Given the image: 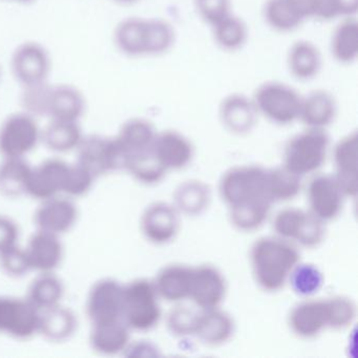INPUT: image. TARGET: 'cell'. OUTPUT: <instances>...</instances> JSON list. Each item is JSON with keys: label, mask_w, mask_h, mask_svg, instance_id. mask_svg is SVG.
<instances>
[{"label": "cell", "mask_w": 358, "mask_h": 358, "mask_svg": "<svg viewBox=\"0 0 358 358\" xmlns=\"http://www.w3.org/2000/svg\"><path fill=\"white\" fill-rule=\"evenodd\" d=\"M141 229L148 242L155 245L169 244L179 232V211L169 203H152L142 215Z\"/></svg>", "instance_id": "2e32d148"}, {"label": "cell", "mask_w": 358, "mask_h": 358, "mask_svg": "<svg viewBox=\"0 0 358 358\" xmlns=\"http://www.w3.org/2000/svg\"><path fill=\"white\" fill-rule=\"evenodd\" d=\"M64 285L59 278L51 272L43 273L31 284L28 301L41 311L57 306L64 296Z\"/></svg>", "instance_id": "f35d334b"}, {"label": "cell", "mask_w": 358, "mask_h": 358, "mask_svg": "<svg viewBox=\"0 0 358 358\" xmlns=\"http://www.w3.org/2000/svg\"><path fill=\"white\" fill-rule=\"evenodd\" d=\"M31 171L24 158H6L0 164V192L12 198L27 194Z\"/></svg>", "instance_id": "e575fe53"}, {"label": "cell", "mask_w": 358, "mask_h": 358, "mask_svg": "<svg viewBox=\"0 0 358 358\" xmlns=\"http://www.w3.org/2000/svg\"><path fill=\"white\" fill-rule=\"evenodd\" d=\"M1 77H3V70H1V66H0V80H1Z\"/></svg>", "instance_id": "816d5d0a"}, {"label": "cell", "mask_w": 358, "mask_h": 358, "mask_svg": "<svg viewBox=\"0 0 358 358\" xmlns=\"http://www.w3.org/2000/svg\"><path fill=\"white\" fill-rule=\"evenodd\" d=\"M329 145L330 138L324 129L308 127L285 146L284 166L301 177L314 173L326 161Z\"/></svg>", "instance_id": "5b68a950"}, {"label": "cell", "mask_w": 358, "mask_h": 358, "mask_svg": "<svg viewBox=\"0 0 358 358\" xmlns=\"http://www.w3.org/2000/svg\"><path fill=\"white\" fill-rule=\"evenodd\" d=\"M331 53L341 64H352L358 57V22L355 17L343 18L331 38Z\"/></svg>", "instance_id": "836d02e7"}, {"label": "cell", "mask_w": 358, "mask_h": 358, "mask_svg": "<svg viewBox=\"0 0 358 358\" xmlns=\"http://www.w3.org/2000/svg\"><path fill=\"white\" fill-rule=\"evenodd\" d=\"M273 228L278 238L307 248L318 246L326 234L324 222L311 211L299 208L280 210L274 217Z\"/></svg>", "instance_id": "30bf717a"}, {"label": "cell", "mask_w": 358, "mask_h": 358, "mask_svg": "<svg viewBox=\"0 0 358 358\" xmlns=\"http://www.w3.org/2000/svg\"><path fill=\"white\" fill-rule=\"evenodd\" d=\"M219 114L225 129L234 135H245L252 131L259 115L253 99L243 94H231L224 98Z\"/></svg>", "instance_id": "ffe728a7"}, {"label": "cell", "mask_w": 358, "mask_h": 358, "mask_svg": "<svg viewBox=\"0 0 358 358\" xmlns=\"http://www.w3.org/2000/svg\"><path fill=\"white\" fill-rule=\"evenodd\" d=\"M70 165L58 159H50L32 169L27 194L38 200L54 198L64 192Z\"/></svg>", "instance_id": "ac0fdd59"}, {"label": "cell", "mask_w": 358, "mask_h": 358, "mask_svg": "<svg viewBox=\"0 0 358 358\" xmlns=\"http://www.w3.org/2000/svg\"><path fill=\"white\" fill-rule=\"evenodd\" d=\"M77 150V164L85 167L95 178L110 171L125 169L127 155L123 152L116 137L87 136L83 138Z\"/></svg>", "instance_id": "ba28073f"}, {"label": "cell", "mask_w": 358, "mask_h": 358, "mask_svg": "<svg viewBox=\"0 0 358 358\" xmlns=\"http://www.w3.org/2000/svg\"><path fill=\"white\" fill-rule=\"evenodd\" d=\"M76 328L77 320L70 309L57 305L41 311L39 332L50 341H66L74 334Z\"/></svg>", "instance_id": "d6a6232c"}, {"label": "cell", "mask_w": 358, "mask_h": 358, "mask_svg": "<svg viewBox=\"0 0 358 358\" xmlns=\"http://www.w3.org/2000/svg\"><path fill=\"white\" fill-rule=\"evenodd\" d=\"M287 64L289 72L297 80H312L322 70V54L311 41H297L289 49Z\"/></svg>", "instance_id": "83f0119b"}, {"label": "cell", "mask_w": 358, "mask_h": 358, "mask_svg": "<svg viewBox=\"0 0 358 358\" xmlns=\"http://www.w3.org/2000/svg\"><path fill=\"white\" fill-rule=\"evenodd\" d=\"M152 150L167 171L184 169L194 156V145L190 140L173 129L157 133Z\"/></svg>", "instance_id": "d6986e66"}, {"label": "cell", "mask_w": 358, "mask_h": 358, "mask_svg": "<svg viewBox=\"0 0 358 358\" xmlns=\"http://www.w3.org/2000/svg\"><path fill=\"white\" fill-rule=\"evenodd\" d=\"M268 196L272 203L290 201L299 196L301 177L285 166L267 169L266 175Z\"/></svg>", "instance_id": "d590c367"}, {"label": "cell", "mask_w": 358, "mask_h": 358, "mask_svg": "<svg viewBox=\"0 0 358 358\" xmlns=\"http://www.w3.org/2000/svg\"><path fill=\"white\" fill-rule=\"evenodd\" d=\"M95 177L81 165L76 164L69 169L64 192L71 196H80L87 194L93 185Z\"/></svg>", "instance_id": "bcb514c9"}, {"label": "cell", "mask_w": 358, "mask_h": 358, "mask_svg": "<svg viewBox=\"0 0 358 358\" xmlns=\"http://www.w3.org/2000/svg\"><path fill=\"white\" fill-rule=\"evenodd\" d=\"M213 35L215 43L228 52L240 50L248 38V29L242 18L230 13L213 24Z\"/></svg>", "instance_id": "8d00e7d4"}, {"label": "cell", "mask_w": 358, "mask_h": 358, "mask_svg": "<svg viewBox=\"0 0 358 358\" xmlns=\"http://www.w3.org/2000/svg\"><path fill=\"white\" fill-rule=\"evenodd\" d=\"M288 280L292 290L303 297L315 294L324 284L322 271L312 264H297Z\"/></svg>", "instance_id": "ab89813d"}, {"label": "cell", "mask_w": 358, "mask_h": 358, "mask_svg": "<svg viewBox=\"0 0 358 358\" xmlns=\"http://www.w3.org/2000/svg\"><path fill=\"white\" fill-rule=\"evenodd\" d=\"M253 102L259 114L278 125L299 120L301 96L296 90L280 81H267L257 87Z\"/></svg>", "instance_id": "8992f818"}, {"label": "cell", "mask_w": 358, "mask_h": 358, "mask_svg": "<svg viewBox=\"0 0 358 358\" xmlns=\"http://www.w3.org/2000/svg\"><path fill=\"white\" fill-rule=\"evenodd\" d=\"M199 313L200 312L192 308L178 306L167 314L166 324L169 332L178 337L194 335Z\"/></svg>", "instance_id": "b9f144b4"}, {"label": "cell", "mask_w": 358, "mask_h": 358, "mask_svg": "<svg viewBox=\"0 0 358 358\" xmlns=\"http://www.w3.org/2000/svg\"><path fill=\"white\" fill-rule=\"evenodd\" d=\"M289 326L296 336L309 339L329 328L327 299L306 301L297 303L289 315Z\"/></svg>", "instance_id": "44dd1931"}, {"label": "cell", "mask_w": 358, "mask_h": 358, "mask_svg": "<svg viewBox=\"0 0 358 358\" xmlns=\"http://www.w3.org/2000/svg\"><path fill=\"white\" fill-rule=\"evenodd\" d=\"M162 315L154 282L139 278L124 286L122 320L129 329L150 331Z\"/></svg>", "instance_id": "277c9868"}, {"label": "cell", "mask_w": 358, "mask_h": 358, "mask_svg": "<svg viewBox=\"0 0 358 358\" xmlns=\"http://www.w3.org/2000/svg\"><path fill=\"white\" fill-rule=\"evenodd\" d=\"M227 284L217 268L201 265L192 268L189 299L201 310L219 308L225 299Z\"/></svg>", "instance_id": "e0dca14e"}, {"label": "cell", "mask_w": 358, "mask_h": 358, "mask_svg": "<svg viewBox=\"0 0 358 358\" xmlns=\"http://www.w3.org/2000/svg\"><path fill=\"white\" fill-rule=\"evenodd\" d=\"M83 135L78 121L50 120L41 131V140L49 150L66 152L78 148Z\"/></svg>", "instance_id": "1f68e13d"}, {"label": "cell", "mask_w": 358, "mask_h": 358, "mask_svg": "<svg viewBox=\"0 0 358 358\" xmlns=\"http://www.w3.org/2000/svg\"><path fill=\"white\" fill-rule=\"evenodd\" d=\"M296 247L280 238H262L250 252L253 275L257 285L267 292L284 288L293 268L299 262Z\"/></svg>", "instance_id": "3957f363"}, {"label": "cell", "mask_w": 358, "mask_h": 358, "mask_svg": "<svg viewBox=\"0 0 358 358\" xmlns=\"http://www.w3.org/2000/svg\"><path fill=\"white\" fill-rule=\"evenodd\" d=\"M173 206L179 213L189 217L202 215L210 204V188L199 180L185 181L178 186L173 194Z\"/></svg>", "instance_id": "4dcf8cb0"}, {"label": "cell", "mask_w": 358, "mask_h": 358, "mask_svg": "<svg viewBox=\"0 0 358 358\" xmlns=\"http://www.w3.org/2000/svg\"><path fill=\"white\" fill-rule=\"evenodd\" d=\"M87 110V98L79 87L69 83H48L43 117L50 120L80 121Z\"/></svg>", "instance_id": "7c38bea8"}, {"label": "cell", "mask_w": 358, "mask_h": 358, "mask_svg": "<svg viewBox=\"0 0 358 358\" xmlns=\"http://www.w3.org/2000/svg\"><path fill=\"white\" fill-rule=\"evenodd\" d=\"M264 18L276 32L296 30L314 15V0H266Z\"/></svg>", "instance_id": "9a60e30c"}, {"label": "cell", "mask_w": 358, "mask_h": 358, "mask_svg": "<svg viewBox=\"0 0 358 358\" xmlns=\"http://www.w3.org/2000/svg\"><path fill=\"white\" fill-rule=\"evenodd\" d=\"M307 196L310 211L322 222L338 217L345 196L334 176L330 175L314 177L308 185Z\"/></svg>", "instance_id": "5bb4252c"}, {"label": "cell", "mask_w": 358, "mask_h": 358, "mask_svg": "<svg viewBox=\"0 0 358 358\" xmlns=\"http://www.w3.org/2000/svg\"><path fill=\"white\" fill-rule=\"evenodd\" d=\"M31 269L43 273L54 271L62 263L64 248L57 234L38 230L26 249Z\"/></svg>", "instance_id": "cb8c5ba5"}, {"label": "cell", "mask_w": 358, "mask_h": 358, "mask_svg": "<svg viewBox=\"0 0 358 358\" xmlns=\"http://www.w3.org/2000/svg\"><path fill=\"white\" fill-rule=\"evenodd\" d=\"M125 351L127 356H137V357H158L161 355L156 345L143 341L131 343V345L129 343Z\"/></svg>", "instance_id": "c3c4849f"}, {"label": "cell", "mask_w": 358, "mask_h": 358, "mask_svg": "<svg viewBox=\"0 0 358 358\" xmlns=\"http://www.w3.org/2000/svg\"><path fill=\"white\" fill-rule=\"evenodd\" d=\"M327 299L329 328L334 330L347 328L355 320L356 306L349 297L333 296Z\"/></svg>", "instance_id": "60d3db41"}, {"label": "cell", "mask_w": 358, "mask_h": 358, "mask_svg": "<svg viewBox=\"0 0 358 358\" xmlns=\"http://www.w3.org/2000/svg\"><path fill=\"white\" fill-rule=\"evenodd\" d=\"M78 211L72 201L54 198L43 201L35 213V223L39 230L54 234H64L75 225Z\"/></svg>", "instance_id": "603a6c76"}, {"label": "cell", "mask_w": 358, "mask_h": 358, "mask_svg": "<svg viewBox=\"0 0 358 358\" xmlns=\"http://www.w3.org/2000/svg\"><path fill=\"white\" fill-rule=\"evenodd\" d=\"M196 13L213 27L231 13V0H194Z\"/></svg>", "instance_id": "f6af8a7d"}, {"label": "cell", "mask_w": 358, "mask_h": 358, "mask_svg": "<svg viewBox=\"0 0 358 358\" xmlns=\"http://www.w3.org/2000/svg\"><path fill=\"white\" fill-rule=\"evenodd\" d=\"M124 169L137 181L145 185H154L162 181L169 171L158 160L152 148L148 152L129 156Z\"/></svg>", "instance_id": "74e56055"}, {"label": "cell", "mask_w": 358, "mask_h": 358, "mask_svg": "<svg viewBox=\"0 0 358 358\" xmlns=\"http://www.w3.org/2000/svg\"><path fill=\"white\" fill-rule=\"evenodd\" d=\"M113 3H116V5L119 6H133L136 5V3H139L140 0H112Z\"/></svg>", "instance_id": "681fc988"}, {"label": "cell", "mask_w": 358, "mask_h": 358, "mask_svg": "<svg viewBox=\"0 0 358 358\" xmlns=\"http://www.w3.org/2000/svg\"><path fill=\"white\" fill-rule=\"evenodd\" d=\"M41 310L27 299L0 296V332L18 339L32 337L39 331Z\"/></svg>", "instance_id": "8fae6325"}, {"label": "cell", "mask_w": 358, "mask_h": 358, "mask_svg": "<svg viewBox=\"0 0 358 358\" xmlns=\"http://www.w3.org/2000/svg\"><path fill=\"white\" fill-rule=\"evenodd\" d=\"M41 140L37 118L24 110L9 115L0 125V152L6 158H24Z\"/></svg>", "instance_id": "9c48e42d"}, {"label": "cell", "mask_w": 358, "mask_h": 358, "mask_svg": "<svg viewBox=\"0 0 358 358\" xmlns=\"http://www.w3.org/2000/svg\"><path fill=\"white\" fill-rule=\"evenodd\" d=\"M156 136V129L150 121L131 118L121 127L116 139L127 155V160L131 155L152 150Z\"/></svg>", "instance_id": "f1b7e54d"}, {"label": "cell", "mask_w": 358, "mask_h": 358, "mask_svg": "<svg viewBox=\"0 0 358 358\" xmlns=\"http://www.w3.org/2000/svg\"><path fill=\"white\" fill-rule=\"evenodd\" d=\"M336 114V100L326 90H314L301 97L299 119L310 129H326L334 121Z\"/></svg>", "instance_id": "d4e9b609"}, {"label": "cell", "mask_w": 358, "mask_h": 358, "mask_svg": "<svg viewBox=\"0 0 358 358\" xmlns=\"http://www.w3.org/2000/svg\"><path fill=\"white\" fill-rule=\"evenodd\" d=\"M1 1H6V3H15V5H30V3H34L36 0H1Z\"/></svg>", "instance_id": "f907efd6"}, {"label": "cell", "mask_w": 358, "mask_h": 358, "mask_svg": "<svg viewBox=\"0 0 358 358\" xmlns=\"http://www.w3.org/2000/svg\"><path fill=\"white\" fill-rule=\"evenodd\" d=\"M267 169L257 165L234 167L220 181V194L229 208L232 225L241 231H253L269 217L272 201L266 184Z\"/></svg>", "instance_id": "6da1fadb"}, {"label": "cell", "mask_w": 358, "mask_h": 358, "mask_svg": "<svg viewBox=\"0 0 358 358\" xmlns=\"http://www.w3.org/2000/svg\"><path fill=\"white\" fill-rule=\"evenodd\" d=\"M123 290L124 286L110 278L94 285L87 301V313L93 324L122 320Z\"/></svg>", "instance_id": "4fadbf2b"}, {"label": "cell", "mask_w": 358, "mask_h": 358, "mask_svg": "<svg viewBox=\"0 0 358 358\" xmlns=\"http://www.w3.org/2000/svg\"><path fill=\"white\" fill-rule=\"evenodd\" d=\"M131 329L122 320L94 324L91 334L92 347L103 355H115L125 351L129 343Z\"/></svg>", "instance_id": "f546056e"}, {"label": "cell", "mask_w": 358, "mask_h": 358, "mask_svg": "<svg viewBox=\"0 0 358 358\" xmlns=\"http://www.w3.org/2000/svg\"><path fill=\"white\" fill-rule=\"evenodd\" d=\"M18 234L17 226L11 219L0 217V252L16 245Z\"/></svg>", "instance_id": "7dc6e473"}, {"label": "cell", "mask_w": 358, "mask_h": 358, "mask_svg": "<svg viewBox=\"0 0 358 358\" xmlns=\"http://www.w3.org/2000/svg\"><path fill=\"white\" fill-rule=\"evenodd\" d=\"M192 268L184 265H169L159 271L154 284L159 297L167 301L189 299Z\"/></svg>", "instance_id": "4316f807"}, {"label": "cell", "mask_w": 358, "mask_h": 358, "mask_svg": "<svg viewBox=\"0 0 358 358\" xmlns=\"http://www.w3.org/2000/svg\"><path fill=\"white\" fill-rule=\"evenodd\" d=\"M358 0H315L316 20H331L337 17H355Z\"/></svg>", "instance_id": "7bdbcfd3"}, {"label": "cell", "mask_w": 358, "mask_h": 358, "mask_svg": "<svg viewBox=\"0 0 358 358\" xmlns=\"http://www.w3.org/2000/svg\"><path fill=\"white\" fill-rule=\"evenodd\" d=\"M52 66L49 50L38 41L20 43L16 45L10 58L13 78L22 87L48 83Z\"/></svg>", "instance_id": "52a82bcc"}, {"label": "cell", "mask_w": 358, "mask_h": 358, "mask_svg": "<svg viewBox=\"0 0 358 358\" xmlns=\"http://www.w3.org/2000/svg\"><path fill=\"white\" fill-rule=\"evenodd\" d=\"M0 266L6 273L14 278L24 276L31 270L27 251L16 245L0 252Z\"/></svg>", "instance_id": "ee69618b"}, {"label": "cell", "mask_w": 358, "mask_h": 358, "mask_svg": "<svg viewBox=\"0 0 358 358\" xmlns=\"http://www.w3.org/2000/svg\"><path fill=\"white\" fill-rule=\"evenodd\" d=\"M175 41V29L161 18L129 16L121 20L113 31L117 51L129 58L163 55Z\"/></svg>", "instance_id": "7a4b0ae2"}, {"label": "cell", "mask_w": 358, "mask_h": 358, "mask_svg": "<svg viewBox=\"0 0 358 358\" xmlns=\"http://www.w3.org/2000/svg\"><path fill=\"white\" fill-rule=\"evenodd\" d=\"M335 179L345 196L357 194L358 135L356 131L345 136L334 148Z\"/></svg>", "instance_id": "7402d4cb"}, {"label": "cell", "mask_w": 358, "mask_h": 358, "mask_svg": "<svg viewBox=\"0 0 358 358\" xmlns=\"http://www.w3.org/2000/svg\"><path fill=\"white\" fill-rule=\"evenodd\" d=\"M234 322L227 312L220 308L201 310L194 335L205 345H224L234 336Z\"/></svg>", "instance_id": "484cf974"}]
</instances>
